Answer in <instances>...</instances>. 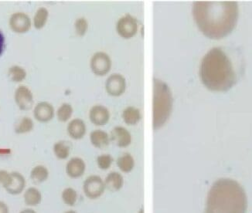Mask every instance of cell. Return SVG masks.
Masks as SVG:
<instances>
[{"mask_svg": "<svg viewBox=\"0 0 252 213\" xmlns=\"http://www.w3.org/2000/svg\"><path fill=\"white\" fill-rule=\"evenodd\" d=\"M195 23L204 35L219 40L232 32L238 20V5L234 1H198L193 5Z\"/></svg>", "mask_w": 252, "mask_h": 213, "instance_id": "cell-1", "label": "cell"}, {"mask_svg": "<svg viewBox=\"0 0 252 213\" xmlns=\"http://www.w3.org/2000/svg\"><path fill=\"white\" fill-rule=\"evenodd\" d=\"M200 77L204 86L212 91H227L238 79L232 61L221 47L211 49L204 56Z\"/></svg>", "mask_w": 252, "mask_h": 213, "instance_id": "cell-2", "label": "cell"}, {"mask_svg": "<svg viewBox=\"0 0 252 213\" xmlns=\"http://www.w3.org/2000/svg\"><path fill=\"white\" fill-rule=\"evenodd\" d=\"M247 195L235 180L220 179L211 186L204 213H246Z\"/></svg>", "mask_w": 252, "mask_h": 213, "instance_id": "cell-3", "label": "cell"}, {"mask_svg": "<svg viewBox=\"0 0 252 213\" xmlns=\"http://www.w3.org/2000/svg\"><path fill=\"white\" fill-rule=\"evenodd\" d=\"M173 98L170 88L161 80L153 79V127L158 130L163 127L173 111Z\"/></svg>", "mask_w": 252, "mask_h": 213, "instance_id": "cell-4", "label": "cell"}, {"mask_svg": "<svg viewBox=\"0 0 252 213\" xmlns=\"http://www.w3.org/2000/svg\"><path fill=\"white\" fill-rule=\"evenodd\" d=\"M83 189L87 197L91 199H98L105 192V182L99 176H90L84 183Z\"/></svg>", "mask_w": 252, "mask_h": 213, "instance_id": "cell-5", "label": "cell"}, {"mask_svg": "<svg viewBox=\"0 0 252 213\" xmlns=\"http://www.w3.org/2000/svg\"><path fill=\"white\" fill-rule=\"evenodd\" d=\"M91 69L97 76H105L112 68V61L108 54L104 52H97L91 60Z\"/></svg>", "mask_w": 252, "mask_h": 213, "instance_id": "cell-6", "label": "cell"}, {"mask_svg": "<svg viewBox=\"0 0 252 213\" xmlns=\"http://www.w3.org/2000/svg\"><path fill=\"white\" fill-rule=\"evenodd\" d=\"M116 29L119 36L124 39H130L136 34L138 23L134 17L130 15H126L118 21Z\"/></svg>", "mask_w": 252, "mask_h": 213, "instance_id": "cell-7", "label": "cell"}, {"mask_svg": "<svg viewBox=\"0 0 252 213\" xmlns=\"http://www.w3.org/2000/svg\"><path fill=\"white\" fill-rule=\"evenodd\" d=\"M107 93L113 97H119L126 90V81L121 74H114L108 77L105 82Z\"/></svg>", "mask_w": 252, "mask_h": 213, "instance_id": "cell-8", "label": "cell"}, {"mask_svg": "<svg viewBox=\"0 0 252 213\" xmlns=\"http://www.w3.org/2000/svg\"><path fill=\"white\" fill-rule=\"evenodd\" d=\"M9 27L13 32L23 34L31 30V18L24 13H13L9 18Z\"/></svg>", "mask_w": 252, "mask_h": 213, "instance_id": "cell-9", "label": "cell"}, {"mask_svg": "<svg viewBox=\"0 0 252 213\" xmlns=\"http://www.w3.org/2000/svg\"><path fill=\"white\" fill-rule=\"evenodd\" d=\"M15 101L21 111H29L33 105V95L30 88L20 86L15 92Z\"/></svg>", "mask_w": 252, "mask_h": 213, "instance_id": "cell-10", "label": "cell"}, {"mask_svg": "<svg viewBox=\"0 0 252 213\" xmlns=\"http://www.w3.org/2000/svg\"><path fill=\"white\" fill-rule=\"evenodd\" d=\"M10 179L7 184L4 185V189L10 195H17L24 192L26 187V179L20 172H11Z\"/></svg>", "mask_w": 252, "mask_h": 213, "instance_id": "cell-11", "label": "cell"}, {"mask_svg": "<svg viewBox=\"0 0 252 213\" xmlns=\"http://www.w3.org/2000/svg\"><path fill=\"white\" fill-rule=\"evenodd\" d=\"M35 119L41 123L51 122L54 117V108L50 103L43 101L38 103L33 111Z\"/></svg>", "mask_w": 252, "mask_h": 213, "instance_id": "cell-12", "label": "cell"}, {"mask_svg": "<svg viewBox=\"0 0 252 213\" xmlns=\"http://www.w3.org/2000/svg\"><path fill=\"white\" fill-rule=\"evenodd\" d=\"M89 119L93 124L97 126H103L108 124L110 119V113L108 108L104 106H94L89 112Z\"/></svg>", "mask_w": 252, "mask_h": 213, "instance_id": "cell-13", "label": "cell"}, {"mask_svg": "<svg viewBox=\"0 0 252 213\" xmlns=\"http://www.w3.org/2000/svg\"><path fill=\"white\" fill-rule=\"evenodd\" d=\"M119 148H127L131 143V135L127 129L123 127H117L111 132V139Z\"/></svg>", "mask_w": 252, "mask_h": 213, "instance_id": "cell-14", "label": "cell"}, {"mask_svg": "<svg viewBox=\"0 0 252 213\" xmlns=\"http://www.w3.org/2000/svg\"><path fill=\"white\" fill-rule=\"evenodd\" d=\"M86 165L81 158H73L66 165V173L71 179H78L85 174Z\"/></svg>", "mask_w": 252, "mask_h": 213, "instance_id": "cell-15", "label": "cell"}, {"mask_svg": "<svg viewBox=\"0 0 252 213\" xmlns=\"http://www.w3.org/2000/svg\"><path fill=\"white\" fill-rule=\"evenodd\" d=\"M86 124L81 119H74L67 126L69 136L74 140H79L84 138L86 134Z\"/></svg>", "mask_w": 252, "mask_h": 213, "instance_id": "cell-16", "label": "cell"}, {"mask_svg": "<svg viewBox=\"0 0 252 213\" xmlns=\"http://www.w3.org/2000/svg\"><path fill=\"white\" fill-rule=\"evenodd\" d=\"M105 188L111 192H118L124 185V179L119 172H111L105 179Z\"/></svg>", "mask_w": 252, "mask_h": 213, "instance_id": "cell-17", "label": "cell"}, {"mask_svg": "<svg viewBox=\"0 0 252 213\" xmlns=\"http://www.w3.org/2000/svg\"><path fill=\"white\" fill-rule=\"evenodd\" d=\"M90 140L94 147L101 149L108 147L110 142L108 133L102 130H95L92 131L90 134Z\"/></svg>", "mask_w": 252, "mask_h": 213, "instance_id": "cell-18", "label": "cell"}, {"mask_svg": "<svg viewBox=\"0 0 252 213\" xmlns=\"http://www.w3.org/2000/svg\"><path fill=\"white\" fill-rule=\"evenodd\" d=\"M24 203L28 206H36L41 203L42 194L40 190L31 187L26 190L24 195Z\"/></svg>", "mask_w": 252, "mask_h": 213, "instance_id": "cell-19", "label": "cell"}, {"mask_svg": "<svg viewBox=\"0 0 252 213\" xmlns=\"http://www.w3.org/2000/svg\"><path fill=\"white\" fill-rule=\"evenodd\" d=\"M123 120L128 125H135L140 122L142 119L140 111L134 107H128L123 113Z\"/></svg>", "mask_w": 252, "mask_h": 213, "instance_id": "cell-20", "label": "cell"}, {"mask_svg": "<svg viewBox=\"0 0 252 213\" xmlns=\"http://www.w3.org/2000/svg\"><path fill=\"white\" fill-rule=\"evenodd\" d=\"M49 177L48 169L43 165H36L31 172V179L35 184H41Z\"/></svg>", "mask_w": 252, "mask_h": 213, "instance_id": "cell-21", "label": "cell"}, {"mask_svg": "<svg viewBox=\"0 0 252 213\" xmlns=\"http://www.w3.org/2000/svg\"><path fill=\"white\" fill-rule=\"evenodd\" d=\"M117 165L119 169L125 173H129L133 170L135 166V160L133 157L128 153L123 154L119 157L117 161Z\"/></svg>", "mask_w": 252, "mask_h": 213, "instance_id": "cell-22", "label": "cell"}, {"mask_svg": "<svg viewBox=\"0 0 252 213\" xmlns=\"http://www.w3.org/2000/svg\"><path fill=\"white\" fill-rule=\"evenodd\" d=\"M8 76L11 81L16 83L22 82L26 79L27 77V72L25 69L23 68L21 66H11L8 70Z\"/></svg>", "mask_w": 252, "mask_h": 213, "instance_id": "cell-23", "label": "cell"}, {"mask_svg": "<svg viewBox=\"0 0 252 213\" xmlns=\"http://www.w3.org/2000/svg\"><path fill=\"white\" fill-rule=\"evenodd\" d=\"M49 12L46 8L40 7L36 11L33 18V25L36 30H41L47 24Z\"/></svg>", "mask_w": 252, "mask_h": 213, "instance_id": "cell-24", "label": "cell"}, {"mask_svg": "<svg viewBox=\"0 0 252 213\" xmlns=\"http://www.w3.org/2000/svg\"><path fill=\"white\" fill-rule=\"evenodd\" d=\"M54 152L60 160L67 159L70 155V146L65 142H58L54 144Z\"/></svg>", "mask_w": 252, "mask_h": 213, "instance_id": "cell-25", "label": "cell"}, {"mask_svg": "<svg viewBox=\"0 0 252 213\" xmlns=\"http://www.w3.org/2000/svg\"><path fill=\"white\" fill-rule=\"evenodd\" d=\"M33 127L34 124L32 119L28 117H24L18 122V124L15 126V132L18 134H27L31 132Z\"/></svg>", "mask_w": 252, "mask_h": 213, "instance_id": "cell-26", "label": "cell"}, {"mask_svg": "<svg viewBox=\"0 0 252 213\" xmlns=\"http://www.w3.org/2000/svg\"><path fill=\"white\" fill-rule=\"evenodd\" d=\"M62 197L65 204L69 206H73L75 205L78 200V193L74 188H67L62 192Z\"/></svg>", "mask_w": 252, "mask_h": 213, "instance_id": "cell-27", "label": "cell"}, {"mask_svg": "<svg viewBox=\"0 0 252 213\" xmlns=\"http://www.w3.org/2000/svg\"><path fill=\"white\" fill-rule=\"evenodd\" d=\"M72 114V106L69 104H63L58 108L57 116L60 122H66L71 118Z\"/></svg>", "mask_w": 252, "mask_h": 213, "instance_id": "cell-28", "label": "cell"}, {"mask_svg": "<svg viewBox=\"0 0 252 213\" xmlns=\"http://www.w3.org/2000/svg\"><path fill=\"white\" fill-rule=\"evenodd\" d=\"M112 162L113 158L110 154H101L97 157V165L101 170H107L109 169L112 166Z\"/></svg>", "mask_w": 252, "mask_h": 213, "instance_id": "cell-29", "label": "cell"}, {"mask_svg": "<svg viewBox=\"0 0 252 213\" xmlns=\"http://www.w3.org/2000/svg\"><path fill=\"white\" fill-rule=\"evenodd\" d=\"M74 27H75L77 34L80 36H83L89 29V24L85 18H80L76 20Z\"/></svg>", "mask_w": 252, "mask_h": 213, "instance_id": "cell-30", "label": "cell"}, {"mask_svg": "<svg viewBox=\"0 0 252 213\" xmlns=\"http://www.w3.org/2000/svg\"><path fill=\"white\" fill-rule=\"evenodd\" d=\"M11 174L7 171L0 170V184H2V187L7 184L10 179Z\"/></svg>", "mask_w": 252, "mask_h": 213, "instance_id": "cell-31", "label": "cell"}, {"mask_svg": "<svg viewBox=\"0 0 252 213\" xmlns=\"http://www.w3.org/2000/svg\"><path fill=\"white\" fill-rule=\"evenodd\" d=\"M5 36H4L3 32L0 30V57L3 54L4 50H5Z\"/></svg>", "mask_w": 252, "mask_h": 213, "instance_id": "cell-32", "label": "cell"}, {"mask_svg": "<svg viewBox=\"0 0 252 213\" xmlns=\"http://www.w3.org/2000/svg\"><path fill=\"white\" fill-rule=\"evenodd\" d=\"M0 213H9V207L2 201H0Z\"/></svg>", "mask_w": 252, "mask_h": 213, "instance_id": "cell-33", "label": "cell"}, {"mask_svg": "<svg viewBox=\"0 0 252 213\" xmlns=\"http://www.w3.org/2000/svg\"><path fill=\"white\" fill-rule=\"evenodd\" d=\"M20 213H36V212L31 210V209H26V210H22Z\"/></svg>", "mask_w": 252, "mask_h": 213, "instance_id": "cell-34", "label": "cell"}, {"mask_svg": "<svg viewBox=\"0 0 252 213\" xmlns=\"http://www.w3.org/2000/svg\"><path fill=\"white\" fill-rule=\"evenodd\" d=\"M65 213H77L74 210H69V211L66 212Z\"/></svg>", "mask_w": 252, "mask_h": 213, "instance_id": "cell-35", "label": "cell"}, {"mask_svg": "<svg viewBox=\"0 0 252 213\" xmlns=\"http://www.w3.org/2000/svg\"><path fill=\"white\" fill-rule=\"evenodd\" d=\"M138 213H144V210H143V208L141 209V210L138 212Z\"/></svg>", "mask_w": 252, "mask_h": 213, "instance_id": "cell-36", "label": "cell"}]
</instances>
